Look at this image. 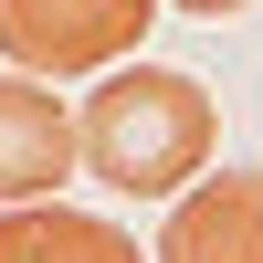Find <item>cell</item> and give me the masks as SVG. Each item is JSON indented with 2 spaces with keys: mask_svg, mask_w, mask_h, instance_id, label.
<instances>
[{
  "mask_svg": "<svg viewBox=\"0 0 263 263\" xmlns=\"http://www.w3.org/2000/svg\"><path fill=\"white\" fill-rule=\"evenodd\" d=\"M211 137H221V116H211V95L179 63H126V74H105L95 95H84V116H74L84 168H95L105 190H126V200L190 190L211 168Z\"/></svg>",
  "mask_w": 263,
  "mask_h": 263,
  "instance_id": "6da1fadb",
  "label": "cell"
},
{
  "mask_svg": "<svg viewBox=\"0 0 263 263\" xmlns=\"http://www.w3.org/2000/svg\"><path fill=\"white\" fill-rule=\"evenodd\" d=\"M158 21V0H0V53L21 74H105Z\"/></svg>",
  "mask_w": 263,
  "mask_h": 263,
  "instance_id": "7a4b0ae2",
  "label": "cell"
},
{
  "mask_svg": "<svg viewBox=\"0 0 263 263\" xmlns=\"http://www.w3.org/2000/svg\"><path fill=\"white\" fill-rule=\"evenodd\" d=\"M74 105L53 95V84H21V74H0V211H21V200H53L63 179H74Z\"/></svg>",
  "mask_w": 263,
  "mask_h": 263,
  "instance_id": "3957f363",
  "label": "cell"
},
{
  "mask_svg": "<svg viewBox=\"0 0 263 263\" xmlns=\"http://www.w3.org/2000/svg\"><path fill=\"white\" fill-rule=\"evenodd\" d=\"M158 263H263V168L190 179V200L168 211Z\"/></svg>",
  "mask_w": 263,
  "mask_h": 263,
  "instance_id": "277c9868",
  "label": "cell"
},
{
  "mask_svg": "<svg viewBox=\"0 0 263 263\" xmlns=\"http://www.w3.org/2000/svg\"><path fill=\"white\" fill-rule=\"evenodd\" d=\"M0 263H147L116 221H84L63 200H21L0 211Z\"/></svg>",
  "mask_w": 263,
  "mask_h": 263,
  "instance_id": "5b68a950",
  "label": "cell"
},
{
  "mask_svg": "<svg viewBox=\"0 0 263 263\" xmlns=\"http://www.w3.org/2000/svg\"><path fill=\"white\" fill-rule=\"evenodd\" d=\"M168 11H200V21H232V11H253V0H168Z\"/></svg>",
  "mask_w": 263,
  "mask_h": 263,
  "instance_id": "8992f818",
  "label": "cell"
}]
</instances>
